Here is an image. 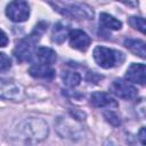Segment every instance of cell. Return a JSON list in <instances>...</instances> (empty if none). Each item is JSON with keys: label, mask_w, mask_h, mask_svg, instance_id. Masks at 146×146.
<instances>
[{"label": "cell", "mask_w": 146, "mask_h": 146, "mask_svg": "<svg viewBox=\"0 0 146 146\" xmlns=\"http://www.w3.org/2000/svg\"><path fill=\"white\" fill-rule=\"evenodd\" d=\"M68 36V31L67 27L62 24V23H57L54 29H52V33H51V40L56 43H63L65 41V39Z\"/></svg>", "instance_id": "obj_16"}, {"label": "cell", "mask_w": 146, "mask_h": 146, "mask_svg": "<svg viewBox=\"0 0 146 146\" xmlns=\"http://www.w3.org/2000/svg\"><path fill=\"white\" fill-rule=\"evenodd\" d=\"M90 104L95 107H117L116 100L111 97V95L103 91L94 92L90 96Z\"/></svg>", "instance_id": "obj_10"}, {"label": "cell", "mask_w": 146, "mask_h": 146, "mask_svg": "<svg viewBox=\"0 0 146 146\" xmlns=\"http://www.w3.org/2000/svg\"><path fill=\"white\" fill-rule=\"evenodd\" d=\"M129 24H130L131 27L138 30V31L141 32V33H145L146 24H145V19H144L143 17H137V16L130 17V19H129Z\"/></svg>", "instance_id": "obj_18"}, {"label": "cell", "mask_w": 146, "mask_h": 146, "mask_svg": "<svg viewBox=\"0 0 146 146\" xmlns=\"http://www.w3.org/2000/svg\"><path fill=\"white\" fill-rule=\"evenodd\" d=\"M139 139H140L141 144L144 145V144H145V128H144V127H143V128L140 129V131H139Z\"/></svg>", "instance_id": "obj_23"}, {"label": "cell", "mask_w": 146, "mask_h": 146, "mask_svg": "<svg viewBox=\"0 0 146 146\" xmlns=\"http://www.w3.org/2000/svg\"><path fill=\"white\" fill-rule=\"evenodd\" d=\"M117 1H120V2H122V3H124L125 6L131 7V8H135V7H137V5H138V0H117Z\"/></svg>", "instance_id": "obj_22"}, {"label": "cell", "mask_w": 146, "mask_h": 146, "mask_svg": "<svg viewBox=\"0 0 146 146\" xmlns=\"http://www.w3.org/2000/svg\"><path fill=\"white\" fill-rule=\"evenodd\" d=\"M7 44H8V36L2 30H0V47L3 48Z\"/></svg>", "instance_id": "obj_21"}, {"label": "cell", "mask_w": 146, "mask_h": 146, "mask_svg": "<svg viewBox=\"0 0 146 146\" xmlns=\"http://www.w3.org/2000/svg\"><path fill=\"white\" fill-rule=\"evenodd\" d=\"M6 15L15 23L25 22L30 16V6L25 0H13L6 7Z\"/></svg>", "instance_id": "obj_5"}, {"label": "cell", "mask_w": 146, "mask_h": 146, "mask_svg": "<svg viewBox=\"0 0 146 146\" xmlns=\"http://www.w3.org/2000/svg\"><path fill=\"white\" fill-rule=\"evenodd\" d=\"M125 79L129 82L145 86L146 81V66L143 63H132L127 68Z\"/></svg>", "instance_id": "obj_8"}, {"label": "cell", "mask_w": 146, "mask_h": 146, "mask_svg": "<svg viewBox=\"0 0 146 146\" xmlns=\"http://www.w3.org/2000/svg\"><path fill=\"white\" fill-rule=\"evenodd\" d=\"M55 8H57L58 11L66 16L71 17H76L80 19H92L94 17V10L84 5V3H78V2H71V3H65V5H54Z\"/></svg>", "instance_id": "obj_4"}, {"label": "cell", "mask_w": 146, "mask_h": 146, "mask_svg": "<svg viewBox=\"0 0 146 146\" xmlns=\"http://www.w3.org/2000/svg\"><path fill=\"white\" fill-rule=\"evenodd\" d=\"M124 47L128 48L132 54L136 56H139L141 58L146 57V43L143 40H137V39H125L123 42Z\"/></svg>", "instance_id": "obj_13"}, {"label": "cell", "mask_w": 146, "mask_h": 146, "mask_svg": "<svg viewBox=\"0 0 146 146\" xmlns=\"http://www.w3.org/2000/svg\"><path fill=\"white\" fill-rule=\"evenodd\" d=\"M62 80L67 87H76L81 81V75L74 71H64L62 73Z\"/></svg>", "instance_id": "obj_17"}, {"label": "cell", "mask_w": 146, "mask_h": 146, "mask_svg": "<svg viewBox=\"0 0 146 146\" xmlns=\"http://www.w3.org/2000/svg\"><path fill=\"white\" fill-rule=\"evenodd\" d=\"M92 55L95 62L103 68H112L120 65L124 60V56L122 52L103 46H97L94 49Z\"/></svg>", "instance_id": "obj_3"}, {"label": "cell", "mask_w": 146, "mask_h": 146, "mask_svg": "<svg viewBox=\"0 0 146 146\" xmlns=\"http://www.w3.org/2000/svg\"><path fill=\"white\" fill-rule=\"evenodd\" d=\"M110 91L124 100H132L137 98V89L123 80H114L110 86Z\"/></svg>", "instance_id": "obj_6"}, {"label": "cell", "mask_w": 146, "mask_h": 146, "mask_svg": "<svg viewBox=\"0 0 146 146\" xmlns=\"http://www.w3.org/2000/svg\"><path fill=\"white\" fill-rule=\"evenodd\" d=\"M10 67H11V60H10V58L6 54L0 52V73L7 72Z\"/></svg>", "instance_id": "obj_19"}, {"label": "cell", "mask_w": 146, "mask_h": 146, "mask_svg": "<svg viewBox=\"0 0 146 146\" xmlns=\"http://www.w3.org/2000/svg\"><path fill=\"white\" fill-rule=\"evenodd\" d=\"M99 22L100 24L106 27V29H110V30H114V31H117L122 27V23L116 19L115 17H113L112 15L110 14H106V13H102L100 16H99Z\"/></svg>", "instance_id": "obj_15"}, {"label": "cell", "mask_w": 146, "mask_h": 146, "mask_svg": "<svg viewBox=\"0 0 146 146\" xmlns=\"http://www.w3.org/2000/svg\"><path fill=\"white\" fill-rule=\"evenodd\" d=\"M68 39H70V46L80 51H86L91 43L90 36L82 30L75 29V30L70 31Z\"/></svg>", "instance_id": "obj_7"}, {"label": "cell", "mask_w": 146, "mask_h": 146, "mask_svg": "<svg viewBox=\"0 0 146 146\" xmlns=\"http://www.w3.org/2000/svg\"><path fill=\"white\" fill-rule=\"evenodd\" d=\"M30 75H32L33 78L36 79H46V80H50L55 76V70L47 64H36L30 67L29 70Z\"/></svg>", "instance_id": "obj_11"}, {"label": "cell", "mask_w": 146, "mask_h": 146, "mask_svg": "<svg viewBox=\"0 0 146 146\" xmlns=\"http://www.w3.org/2000/svg\"><path fill=\"white\" fill-rule=\"evenodd\" d=\"M104 116L113 125H120V123H121L120 117L115 113H113V112H106V113H104Z\"/></svg>", "instance_id": "obj_20"}, {"label": "cell", "mask_w": 146, "mask_h": 146, "mask_svg": "<svg viewBox=\"0 0 146 146\" xmlns=\"http://www.w3.org/2000/svg\"><path fill=\"white\" fill-rule=\"evenodd\" d=\"M36 57L39 58L40 63L47 64V65L54 64L57 59V55H56L55 50H52L51 48H48V47H39L36 49Z\"/></svg>", "instance_id": "obj_14"}, {"label": "cell", "mask_w": 146, "mask_h": 146, "mask_svg": "<svg viewBox=\"0 0 146 146\" xmlns=\"http://www.w3.org/2000/svg\"><path fill=\"white\" fill-rule=\"evenodd\" d=\"M56 127H57V131L63 136V137H65V138H71V139H73V138H75V137H80V135H79V132H81L80 131V129L79 128H72V123H70V122H67V121H65L64 119H58V121H57V123H56Z\"/></svg>", "instance_id": "obj_12"}, {"label": "cell", "mask_w": 146, "mask_h": 146, "mask_svg": "<svg viewBox=\"0 0 146 146\" xmlns=\"http://www.w3.org/2000/svg\"><path fill=\"white\" fill-rule=\"evenodd\" d=\"M47 30V23L40 22L34 30L31 32L30 35H27L25 39L19 40L16 43V47L14 49V55L19 62H30L33 57V50L34 44L40 40L43 32Z\"/></svg>", "instance_id": "obj_1"}, {"label": "cell", "mask_w": 146, "mask_h": 146, "mask_svg": "<svg viewBox=\"0 0 146 146\" xmlns=\"http://www.w3.org/2000/svg\"><path fill=\"white\" fill-rule=\"evenodd\" d=\"M0 98L7 100H18L22 98V89L13 81L0 80Z\"/></svg>", "instance_id": "obj_9"}, {"label": "cell", "mask_w": 146, "mask_h": 146, "mask_svg": "<svg viewBox=\"0 0 146 146\" xmlns=\"http://www.w3.org/2000/svg\"><path fill=\"white\" fill-rule=\"evenodd\" d=\"M19 131L25 138L33 141H40L48 136L49 128L44 120L38 117H29L19 124Z\"/></svg>", "instance_id": "obj_2"}]
</instances>
